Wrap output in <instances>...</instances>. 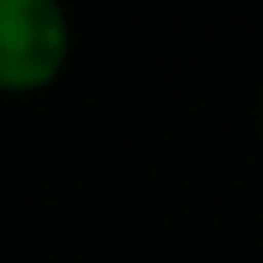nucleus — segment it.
Returning <instances> with one entry per match:
<instances>
[{
	"instance_id": "f257e3e1",
	"label": "nucleus",
	"mask_w": 263,
	"mask_h": 263,
	"mask_svg": "<svg viewBox=\"0 0 263 263\" xmlns=\"http://www.w3.org/2000/svg\"><path fill=\"white\" fill-rule=\"evenodd\" d=\"M73 20L59 0H0V93L29 98L64 78Z\"/></svg>"
},
{
	"instance_id": "f03ea898",
	"label": "nucleus",
	"mask_w": 263,
	"mask_h": 263,
	"mask_svg": "<svg viewBox=\"0 0 263 263\" xmlns=\"http://www.w3.org/2000/svg\"><path fill=\"white\" fill-rule=\"evenodd\" d=\"M258 127H263V103H258Z\"/></svg>"
}]
</instances>
